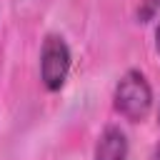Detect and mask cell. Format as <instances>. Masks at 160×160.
Listing matches in <instances>:
<instances>
[{"label":"cell","mask_w":160,"mask_h":160,"mask_svg":"<svg viewBox=\"0 0 160 160\" xmlns=\"http://www.w3.org/2000/svg\"><path fill=\"white\" fill-rule=\"evenodd\" d=\"M155 52L160 55V22H158V28H155Z\"/></svg>","instance_id":"5b68a950"},{"label":"cell","mask_w":160,"mask_h":160,"mask_svg":"<svg viewBox=\"0 0 160 160\" xmlns=\"http://www.w3.org/2000/svg\"><path fill=\"white\" fill-rule=\"evenodd\" d=\"M158 125H160V108H158Z\"/></svg>","instance_id":"52a82bcc"},{"label":"cell","mask_w":160,"mask_h":160,"mask_svg":"<svg viewBox=\"0 0 160 160\" xmlns=\"http://www.w3.org/2000/svg\"><path fill=\"white\" fill-rule=\"evenodd\" d=\"M158 10H160V0H140L135 18H138V22H150L158 15Z\"/></svg>","instance_id":"277c9868"},{"label":"cell","mask_w":160,"mask_h":160,"mask_svg":"<svg viewBox=\"0 0 160 160\" xmlns=\"http://www.w3.org/2000/svg\"><path fill=\"white\" fill-rule=\"evenodd\" d=\"M128 152H130V142L125 130L120 125H108L95 142L92 160H128Z\"/></svg>","instance_id":"3957f363"},{"label":"cell","mask_w":160,"mask_h":160,"mask_svg":"<svg viewBox=\"0 0 160 160\" xmlns=\"http://www.w3.org/2000/svg\"><path fill=\"white\" fill-rule=\"evenodd\" d=\"M70 65L72 55L65 38L58 32H48L40 45V82L45 85V90L58 92L70 75Z\"/></svg>","instance_id":"7a4b0ae2"},{"label":"cell","mask_w":160,"mask_h":160,"mask_svg":"<svg viewBox=\"0 0 160 160\" xmlns=\"http://www.w3.org/2000/svg\"><path fill=\"white\" fill-rule=\"evenodd\" d=\"M150 160H160V142L155 145V150H152V158H150Z\"/></svg>","instance_id":"8992f818"},{"label":"cell","mask_w":160,"mask_h":160,"mask_svg":"<svg viewBox=\"0 0 160 160\" xmlns=\"http://www.w3.org/2000/svg\"><path fill=\"white\" fill-rule=\"evenodd\" d=\"M112 108L130 122H142L152 108V88L142 70L130 68L120 75L112 90Z\"/></svg>","instance_id":"6da1fadb"}]
</instances>
